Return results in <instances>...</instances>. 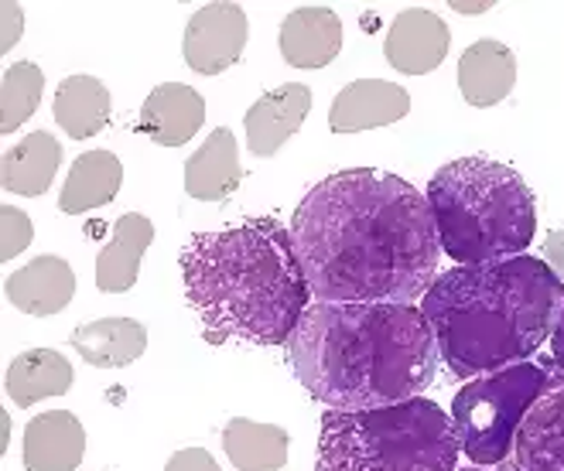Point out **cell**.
<instances>
[{
	"label": "cell",
	"mask_w": 564,
	"mask_h": 471,
	"mask_svg": "<svg viewBox=\"0 0 564 471\" xmlns=\"http://www.w3.org/2000/svg\"><path fill=\"white\" fill-rule=\"evenodd\" d=\"M291 243L322 305H414L438 277L427 195L377 167L322 178L297 201Z\"/></svg>",
	"instance_id": "obj_1"
},
{
	"label": "cell",
	"mask_w": 564,
	"mask_h": 471,
	"mask_svg": "<svg viewBox=\"0 0 564 471\" xmlns=\"http://www.w3.org/2000/svg\"><path fill=\"white\" fill-rule=\"evenodd\" d=\"M288 362L328 410H373L421 396L438 376V342L414 305H308Z\"/></svg>",
	"instance_id": "obj_2"
},
{
	"label": "cell",
	"mask_w": 564,
	"mask_h": 471,
	"mask_svg": "<svg viewBox=\"0 0 564 471\" xmlns=\"http://www.w3.org/2000/svg\"><path fill=\"white\" fill-rule=\"evenodd\" d=\"M178 266L209 346H288L308 311L312 291L291 229L274 216L195 232Z\"/></svg>",
	"instance_id": "obj_3"
},
{
	"label": "cell",
	"mask_w": 564,
	"mask_h": 471,
	"mask_svg": "<svg viewBox=\"0 0 564 471\" xmlns=\"http://www.w3.org/2000/svg\"><path fill=\"white\" fill-rule=\"evenodd\" d=\"M564 284L541 256L452 266L424 294L442 362L455 380H479L527 362L557 325Z\"/></svg>",
	"instance_id": "obj_4"
},
{
	"label": "cell",
	"mask_w": 564,
	"mask_h": 471,
	"mask_svg": "<svg viewBox=\"0 0 564 471\" xmlns=\"http://www.w3.org/2000/svg\"><path fill=\"white\" fill-rule=\"evenodd\" d=\"M442 253L458 266L527 253L538 232V195L510 164L458 157L427 182Z\"/></svg>",
	"instance_id": "obj_5"
},
{
	"label": "cell",
	"mask_w": 564,
	"mask_h": 471,
	"mask_svg": "<svg viewBox=\"0 0 564 471\" xmlns=\"http://www.w3.org/2000/svg\"><path fill=\"white\" fill-rule=\"evenodd\" d=\"M458 437L435 399L414 396L373 410H328L315 471H458Z\"/></svg>",
	"instance_id": "obj_6"
},
{
	"label": "cell",
	"mask_w": 564,
	"mask_h": 471,
	"mask_svg": "<svg viewBox=\"0 0 564 471\" xmlns=\"http://www.w3.org/2000/svg\"><path fill=\"white\" fill-rule=\"evenodd\" d=\"M557 380H564V373L554 359L517 362L500 373L469 380L452 399V427L466 458L476 468H500L510 458L520 420Z\"/></svg>",
	"instance_id": "obj_7"
},
{
	"label": "cell",
	"mask_w": 564,
	"mask_h": 471,
	"mask_svg": "<svg viewBox=\"0 0 564 471\" xmlns=\"http://www.w3.org/2000/svg\"><path fill=\"white\" fill-rule=\"evenodd\" d=\"M250 39V24L240 4L234 0H216V4L198 8L185 24V62L198 76H219L229 65H237Z\"/></svg>",
	"instance_id": "obj_8"
},
{
	"label": "cell",
	"mask_w": 564,
	"mask_h": 471,
	"mask_svg": "<svg viewBox=\"0 0 564 471\" xmlns=\"http://www.w3.org/2000/svg\"><path fill=\"white\" fill-rule=\"evenodd\" d=\"M500 471H564V380L527 410Z\"/></svg>",
	"instance_id": "obj_9"
},
{
	"label": "cell",
	"mask_w": 564,
	"mask_h": 471,
	"mask_svg": "<svg viewBox=\"0 0 564 471\" xmlns=\"http://www.w3.org/2000/svg\"><path fill=\"white\" fill-rule=\"evenodd\" d=\"M448 24L427 8H408L393 18L383 55L397 73L408 76H427L435 73L448 55Z\"/></svg>",
	"instance_id": "obj_10"
},
{
	"label": "cell",
	"mask_w": 564,
	"mask_h": 471,
	"mask_svg": "<svg viewBox=\"0 0 564 471\" xmlns=\"http://www.w3.org/2000/svg\"><path fill=\"white\" fill-rule=\"evenodd\" d=\"M411 113V92L387 79H356L332 99L328 127L336 133H359L390 127Z\"/></svg>",
	"instance_id": "obj_11"
},
{
	"label": "cell",
	"mask_w": 564,
	"mask_h": 471,
	"mask_svg": "<svg viewBox=\"0 0 564 471\" xmlns=\"http://www.w3.org/2000/svg\"><path fill=\"white\" fill-rule=\"evenodd\" d=\"M312 110V89L302 83H288L260 96L243 117L247 147L257 157H274L291 133L302 130L305 117Z\"/></svg>",
	"instance_id": "obj_12"
},
{
	"label": "cell",
	"mask_w": 564,
	"mask_h": 471,
	"mask_svg": "<svg viewBox=\"0 0 564 471\" xmlns=\"http://www.w3.org/2000/svg\"><path fill=\"white\" fill-rule=\"evenodd\" d=\"M206 120V99L185 83H161L141 107V130L161 147L188 144Z\"/></svg>",
	"instance_id": "obj_13"
},
{
	"label": "cell",
	"mask_w": 564,
	"mask_h": 471,
	"mask_svg": "<svg viewBox=\"0 0 564 471\" xmlns=\"http://www.w3.org/2000/svg\"><path fill=\"white\" fill-rule=\"evenodd\" d=\"M4 294L18 311L48 318L69 308L76 294V274L62 256H35L4 281Z\"/></svg>",
	"instance_id": "obj_14"
},
{
	"label": "cell",
	"mask_w": 564,
	"mask_h": 471,
	"mask_svg": "<svg viewBox=\"0 0 564 471\" xmlns=\"http://www.w3.org/2000/svg\"><path fill=\"white\" fill-rule=\"evenodd\" d=\"M343 52V21L332 8H297L281 21V55L294 69H325Z\"/></svg>",
	"instance_id": "obj_15"
},
{
	"label": "cell",
	"mask_w": 564,
	"mask_h": 471,
	"mask_svg": "<svg viewBox=\"0 0 564 471\" xmlns=\"http://www.w3.org/2000/svg\"><path fill=\"white\" fill-rule=\"evenodd\" d=\"M86 454V430L69 410H48L24 427L28 471H76Z\"/></svg>",
	"instance_id": "obj_16"
},
{
	"label": "cell",
	"mask_w": 564,
	"mask_h": 471,
	"mask_svg": "<svg viewBox=\"0 0 564 471\" xmlns=\"http://www.w3.org/2000/svg\"><path fill=\"white\" fill-rule=\"evenodd\" d=\"M517 83V55L510 45L482 39L469 45L458 58V89L473 107H496L503 103Z\"/></svg>",
	"instance_id": "obj_17"
},
{
	"label": "cell",
	"mask_w": 564,
	"mask_h": 471,
	"mask_svg": "<svg viewBox=\"0 0 564 471\" xmlns=\"http://www.w3.org/2000/svg\"><path fill=\"white\" fill-rule=\"evenodd\" d=\"M154 240V222L141 212H123L113 222V240L96 256V287L104 294H123L138 284L141 256Z\"/></svg>",
	"instance_id": "obj_18"
},
{
	"label": "cell",
	"mask_w": 564,
	"mask_h": 471,
	"mask_svg": "<svg viewBox=\"0 0 564 471\" xmlns=\"http://www.w3.org/2000/svg\"><path fill=\"white\" fill-rule=\"evenodd\" d=\"M243 182L234 130H213L209 141L185 164V191L198 201H226Z\"/></svg>",
	"instance_id": "obj_19"
},
{
	"label": "cell",
	"mask_w": 564,
	"mask_h": 471,
	"mask_svg": "<svg viewBox=\"0 0 564 471\" xmlns=\"http://www.w3.org/2000/svg\"><path fill=\"white\" fill-rule=\"evenodd\" d=\"M123 185V164L110 151H86L73 161V172L62 185L58 209L65 216H83L89 209L107 206Z\"/></svg>",
	"instance_id": "obj_20"
},
{
	"label": "cell",
	"mask_w": 564,
	"mask_h": 471,
	"mask_svg": "<svg viewBox=\"0 0 564 471\" xmlns=\"http://www.w3.org/2000/svg\"><path fill=\"white\" fill-rule=\"evenodd\" d=\"M73 346L83 355V362L96 369H120L144 355L148 331L134 318H99L89 325H79L73 335Z\"/></svg>",
	"instance_id": "obj_21"
},
{
	"label": "cell",
	"mask_w": 564,
	"mask_h": 471,
	"mask_svg": "<svg viewBox=\"0 0 564 471\" xmlns=\"http://www.w3.org/2000/svg\"><path fill=\"white\" fill-rule=\"evenodd\" d=\"M73 383V362H65L55 349H28L14 355L4 376L8 399L18 403V407H35L45 396L69 393Z\"/></svg>",
	"instance_id": "obj_22"
},
{
	"label": "cell",
	"mask_w": 564,
	"mask_h": 471,
	"mask_svg": "<svg viewBox=\"0 0 564 471\" xmlns=\"http://www.w3.org/2000/svg\"><path fill=\"white\" fill-rule=\"evenodd\" d=\"M58 164H62V144L52 138V133L35 130L4 154V164H0V185H4V191H11V195L39 198L55 182Z\"/></svg>",
	"instance_id": "obj_23"
},
{
	"label": "cell",
	"mask_w": 564,
	"mask_h": 471,
	"mask_svg": "<svg viewBox=\"0 0 564 471\" xmlns=\"http://www.w3.org/2000/svg\"><path fill=\"white\" fill-rule=\"evenodd\" d=\"M110 110H113L110 89L93 76H69L55 89V103H52L55 123L69 133L73 141L96 138V133L110 123Z\"/></svg>",
	"instance_id": "obj_24"
},
{
	"label": "cell",
	"mask_w": 564,
	"mask_h": 471,
	"mask_svg": "<svg viewBox=\"0 0 564 471\" xmlns=\"http://www.w3.org/2000/svg\"><path fill=\"white\" fill-rule=\"evenodd\" d=\"M288 430L234 417L223 427V451L237 471H281L288 464Z\"/></svg>",
	"instance_id": "obj_25"
},
{
	"label": "cell",
	"mask_w": 564,
	"mask_h": 471,
	"mask_svg": "<svg viewBox=\"0 0 564 471\" xmlns=\"http://www.w3.org/2000/svg\"><path fill=\"white\" fill-rule=\"evenodd\" d=\"M45 73L35 62H14L0 79V130L14 133L42 103Z\"/></svg>",
	"instance_id": "obj_26"
},
{
	"label": "cell",
	"mask_w": 564,
	"mask_h": 471,
	"mask_svg": "<svg viewBox=\"0 0 564 471\" xmlns=\"http://www.w3.org/2000/svg\"><path fill=\"white\" fill-rule=\"evenodd\" d=\"M0 260H14L18 253H24L31 247V236H35V229H31V219L28 212L14 209V206H4L0 209Z\"/></svg>",
	"instance_id": "obj_27"
},
{
	"label": "cell",
	"mask_w": 564,
	"mask_h": 471,
	"mask_svg": "<svg viewBox=\"0 0 564 471\" xmlns=\"http://www.w3.org/2000/svg\"><path fill=\"white\" fill-rule=\"evenodd\" d=\"M164 471H219V464L206 448H182L169 458Z\"/></svg>",
	"instance_id": "obj_28"
},
{
	"label": "cell",
	"mask_w": 564,
	"mask_h": 471,
	"mask_svg": "<svg viewBox=\"0 0 564 471\" xmlns=\"http://www.w3.org/2000/svg\"><path fill=\"white\" fill-rule=\"evenodd\" d=\"M551 271H554V277L564 284V229H554V232H547V240H544V256H541Z\"/></svg>",
	"instance_id": "obj_29"
},
{
	"label": "cell",
	"mask_w": 564,
	"mask_h": 471,
	"mask_svg": "<svg viewBox=\"0 0 564 471\" xmlns=\"http://www.w3.org/2000/svg\"><path fill=\"white\" fill-rule=\"evenodd\" d=\"M0 14H4V42H0V48L11 52V45L21 39V24H24V18H21V8H18V4H0Z\"/></svg>",
	"instance_id": "obj_30"
},
{
	"label": "cell",
	"mask_w": 564,
	"mask_h": 471,
	"mask_svg": "<svg viewBox=\"0 0 564 471\" xmlns=\"http://www.w3.org/2000/svg\"><path fill=\"white\" fill-rule=\"evenodd\" d=\"M551 359H554V365L564 373V308H561L557 325H554V335H551Z\"/></svg>",
	"instance_id": "obj_31"
},
{
	"label": "cell",
	"mask_w": 564,
	"mask_h": 471,
	"mask_svg": "<svg viewBox=\"0 0 564 471\" xmlns=\"http://www.w3.org/2000/svg\"><path fill=\"white\" fill-rule=\"evenodd\" d=\"M452 8L462 11V14H486L492 8V0H482V4H479V0H476V4H462V0H458V4H452Z\"/></svg>",
	"instance_id": "obj_32"
},
{
	"label": "cell",
	"mask_w": 564,
	"mask_h": 471,
	"mask_svg": "<svg viewBox=\"0 0 564 471\" xmlns=\"http://www.w3.org/2000/svg\"><path fill=\"white\" fill-rule=\"evenodd\" d=\"M462 471H482V468H476V464H473V468H462ZM496 471H500V468H496Z\"/></svg>",
	"instance_id": "obj_33"
}]
</instances>
